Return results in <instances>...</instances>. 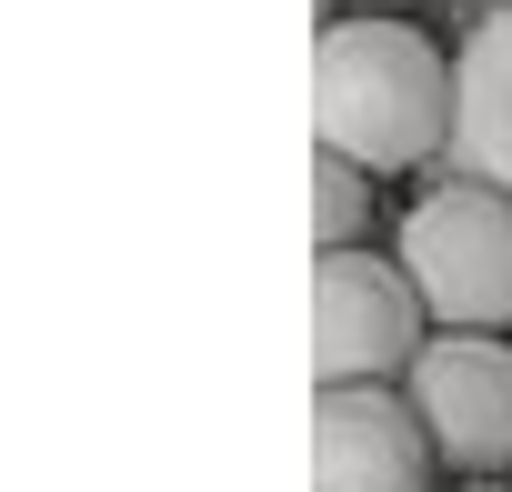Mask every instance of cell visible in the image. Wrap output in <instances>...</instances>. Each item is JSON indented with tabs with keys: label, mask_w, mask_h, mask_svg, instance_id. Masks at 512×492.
Here are the masks:
<instances>
[{
	"label": "cell",
	"mask_w": 512,
	"mask_h": 492,
	"mask_svg": "<svg viewBox=\"0 0 512 492\" xmlns=\"http://www.w3.org/2000/svg\"><path fill=\"white\" fill-rule=\"evenodd\" d=\"M312 141L372 181L442 171L452 141V51L412 21H332L312 41Z\"/></svg>",
	"instance_id": "1"
},
{
	"label": "cell",
	"mask_w": 512,
	"mask_h": 492,
	"mask_svg": "<svg viewBox=\"0 0 512 492\" xmlns=\"http://www.w3.org/2000/svg\"><path fill=\"white\" fill-rule=\"evenodd\" d=\"M392 262L412 272L432 332H492V342H512V191L432 181L402 211V231H392Z\"/></svg>",
	"instance_id": "2"
},
{
	"label": "cell",
	"mask_w": 512,
	"mask_h": 492,
	"mask_svg": "<svg viewBox=\"0 0 512 492\" xmlns=\"http://www.w3.org/2000/svg\"><path fill=\"white\" fill-rule=\"evenodd\" d=\"M432 342V312L392 252H322L312 262V372L322 392H392Z\"/></svg>",
	"instance_id": "3"
},
{
	"label": "cell",
	"mask_w": 512,
	"mask_h": 492,
	"mask_svg": "<svg viewBox=\"0 0 512 492\" xmlns=\"http://www.w3.org/2000/svg\"><path fill=\"white\" fill-rule=\"evenodd\" d=\"M402 402L432 432L442 472H462V482L512 472V342H492V332H432L422 362L402 372Z\"/></svg>",
	"instance_id": "4"
},
{
	"label": "cell",
	"mask_w": 512,
	"mask_h": 492,
	"mask_svg": "<svg viewBox=\"0 0 512 492\" xmlns=\"http://www.w3.org/2000/svg\"><path fill=\"white\" fill-rule=\"evenodd\" d=\"M442 452L402 392H312V492H432Z\"/></svg>",
	"instance_id": "5"
},
{
	"label": "cell",
	"mask_w": 512,
	"mask_h": 492,
	"mask_svg": "<svg viewBox=\"0 0 512 492\" xmlns=\"http://www.w3.org/2000/svg\"><path fill=\"white\" fill-rule=\"evenodd\" d=\"M442 181L512 191V11H482L452 51V141Z\"/></svg>",
	"instance_id": "6"
},
{
	"label": "cell",
	"mask_w": 512,
	"mask_h": 492,
	"mask_svg": "<svg viewBox=\"0 0 512 492\" xmlns=\"http://www.w3.org/2000/svg\"><path fill=\"white\" fill-rule=\"evenodd\" d=\"M362 231H372V171H352L342 151H312V241L362 252Z\"/></svg>",
	"instance_id": "7"
},
{
	"label": "cell",
	"mask_w": 512,
	"mask_h": 492,
	"mask_svg": "<svg viewBox=\"0 0 512 492\" xmlns=\"http://www.w3.org/2000/svg\"><path fill=\"white\" fill-rule=\"evenodd\" d=\"M342 11H352V21H402L412 0H342Z\"/></svg>",
	"instance_id": "8"
},
{
	"label": "cell",
	"mask_w": 512,
	"mask_h": 492,
	"mask_svg": "<svg viewBox=\"0 0 512 492\" xmlns=\"http://www.w3.org/2000/svg\"><path fill=\"white\" fill-rule=\"evenodd\" d=\"M492 11H512V0H492Z\"/></svg>",
	"instance_id": "9"
}]
</instances>
